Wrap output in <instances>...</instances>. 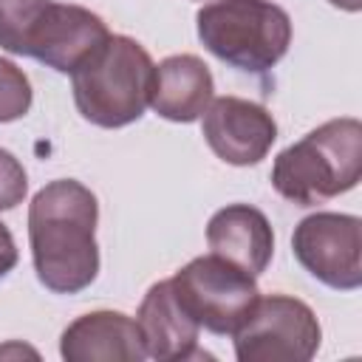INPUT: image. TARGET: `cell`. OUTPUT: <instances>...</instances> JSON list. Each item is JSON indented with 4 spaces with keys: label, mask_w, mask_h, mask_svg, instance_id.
I'll list each match as a JSON object with an SVG mask.
<instances>
[{
    "label": "cell",
    "mask_w": 362,
    "mask_h": 362,
    "mask_svg": "<svg viewBox=\"0 0 362 362\" xmlns=\"http://www.w3.org/2000/svg\"><path fill=\"white\" fill-rule=\"evenodd\" d=\"M96 195L74 181L45 184L28 204V243L37 280L54 294H76L99 274Z\"/></svg>",
    "instance_id": "obj_1"
},
{
    "label": "cell",
    "mask_w": 362,
    "mask_h": 362,
    "mask_svg": "<svg viewBox=\"0 0 362 362\" xmlns=\"http://www.w3.org/2000/svg\"><path fill=\"white\" fill-rule=\"evenodd\" d=\"M153 68L141 42L124 34H107L71 71L76 110L90 124L107 130L139 122L150 105Z\"/></svg>",
    "instance_id": "obj_2"
},
{
    "label": "cell",
    "mask_w": 362,
    "mask_h": 362,
    "mask_svg": "<svg viewBox=\"0 0 362 362\" xmlns=\"http://www.w3.org/2000/svg\"><path fill=\"white\" fill-rule=\"evenodd\" d=\"M362 124L354 116L331 119L277 153L272 187L297 206H317L359 184Z\"/></svg>",
    "instance_id": "obj_3"
},
{
    "label": "cell",
    "mask_w": 362,
    "mask_h": 362,
    "mask_svg": "<svg viewBox=\"0 0 362 362\" xmlns=\"http://www.w3.org/2000/svg\"><path fill=\"white\" fill-rule=\"evenodd\" d=\"M107 25L85 6L57 0H0V48L31 57L59 74H71L96 45Z\"/></svg>",
    "instance_id": "obj_4"
},
{
    "label": "cell",
    "mask_w": 362,
    "mask_h": 362,
    "mask_svg": "<svg viewBox=\"0 0 362 362\" xmlns=\"http://www.w3.org/2000/svg\"><path fill=\"white\" fill-rule=\"evenodd\" d=\"M195 20L204 48L246 74L272 71L291 45V17L272 0H212Z\"/></svg>",
    "instance_id": "obj_5"
},
{
    "label": "cell",
    "mask_w": 362,
    "mask_h": 362,
    "mask_svg": "<svg viewBox=\"0 0 362 362\" xmlns=\"http://www.w3.org/2000/svg\"><path fill=\"white\" fill-rule=\"evenodd\" d=\"M322 339L311 305L288 294L257 297L243 322L232 331L240 362H308Z\"/></svg>",
    "instance_id": "obj_6"
},
{
    "label": "cell",
    "mask_w": 362,
    "mask_h": 362,
    "mask_svg": "<svg viewBox=\"0 0 362 362\" xmlns=\"http://www.w3.org/2000/svg\"><path fill=\"white\" fill-rule=\"evenodd\" d=\"M170 280L189 317L218 337H232L260 297L255 277L218 255L192 257Z\"/></svg>",
    "instance_id": "obj_7"
},
{
    "label": "cell",
    "mask_w": 362,
    "mask_h": 362,
    "mask_svg": "<svg viewBox=\"0 0 362 362\" xmlns=\"http://www.w3.org/2000/svg\"><path fill=\"white\" fill-rule=\"evenodd\" d=\"M291 252L297 263L337 291L362 286V221L345 212H314L294 226Z\"/></svg>",
    "instance_id": "obj_8"
},
{
    "label": "cell",
    "mask_w": 362,
    "mask_h": 362,
    "mask_svg": "<svg viewBox=\"0 0 362 362\" xmlns=\"http://www.w3.org/2000/svg\"><path fill=\"white\" fill-rule=\"evenodd\" d=\"M201 133L221 161L232 167H252L263 161L277 141V122L257 102L218 96L201 113Z\"/></svg>",
    "instance_id": "obj_9"
},
{
    "label": "cell",
    "mask_w": 362,
    "mask_h": 362,
    "mask_svg": "<svg viewBox=\"0 0 362 362\" xmlns=\"http://www.w3.org/2000/svg\"><path fill=\"white\" fill-rule=\"evenodd\" d=\"M136 325L141 331L144 351L150 359L158 362H187L195 356L212 359L198 348L201 325L181 305L173 280H158L147 288L136 314Z\"/></svg>",
    "instance_id": "obj_10"
},
{
    "label": "cell",
    "mask_w": 362,
    "mask_h": 362,
    "mask_svg": "<svg viewBox=\"0 0 362 362\" xmlns=\"http://www.w3.org/2000/svg\"><path fill=\"white\" fill-rule=\"evenodd\" d=\"M68 362H141L147 359L136 320L122 311H90L76 317L59 337Z\"/></svg>",
    "instance_id": "obj_11"
},
{
    "label": "cell",
    "mask_w": 362,
    "mask_h": 362,
    "mask_svg": "<svg viewBox=\"0 0 362 362\" xmlns=\"http://www.w3.org/2000/svg\"><path fill=\"white\" fill-rule=\"evenodd\" d=\"M212 255L235 263L252 277L263 274L274 255V232L269 218L249 204H226L206 223Z\"/></svg>",
    "instance_id": "obj_12"
},
{
    "label": "cell",
    "mask_w": 362,
    "mask_h": 362,
    "mask_svg": "<svg viewBox=\"0 0 362 362\" xmlns=\"http://www.w3.org/2000/svg\"><path fill=\"white\" fill-rule=\"evenodd\" d=\"M212 90L215 82L201 57L173 54L153 68L150 107L167 122L189 124L201 119V113L212 102Z\"/></svg>",
    "instance_id": "obj_13"
},
{
    "label": "cell",
    "mask_w": 362,
    "mask_h": 362,
    "mask_svg": "<svg viewBox=\"0 0 362 362\" xmlns=\"http://www.w3.org/2000/svg\"><path fill=\"white\" fill-rule=\"evenodd\" d=\"M31 99L34 90L23 68L0 57V124L23 119L31 110Z\"/></svg>",
    "instance_id": "obj_14"
},
{
    "label": "cell",
    "mask_w": 362,
    "mask_h": 362,
    "mask_svg": "<svg viewBox=\"0 0 362 362\" xmlns=\"http://www.w3.org/2000/svg\"><path fill=\"white\" fill-rule=\"evenodd\" d=\"M25 192H28V175L20 158L0 147V212L23 204Z\"/></svg>",
    "instance_id": "obj_15"
},
{
    "label": "cell",
    "mask_w": 362,
    "mask_h": 362,
    "mask_svg": "<svg viewBox=\"0 0 362 362\" xmlns=\"http://www.w3.org/2000/svg\"><path fill=\"white\" fill-rule=\"evenodd\" d=\"M17 243H14V238H11V232H8V226L0 221V280L17 266Z\"/></svg>",
    "instance_id": "obj_16"
},
{
    "label": "cell",
    "mask_w": 362,
    "mask_h": 362,
    "mask_svg": "<svg viewBox=\"0 0 362 362\" xmlns=\"http://www.w3.org/2000/svg\"><path fill=\"white\" fill-rule=\"evenodd\" d=\"M328 3L342 8V11H359L362 8V0H328Z\"/></svg>",
    "instance_id": "obj_17"
}]
</instances>
